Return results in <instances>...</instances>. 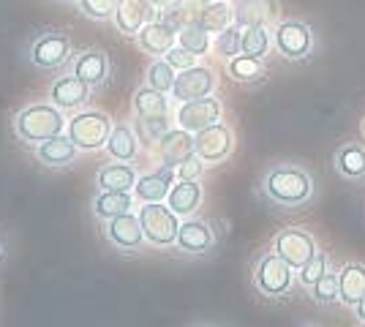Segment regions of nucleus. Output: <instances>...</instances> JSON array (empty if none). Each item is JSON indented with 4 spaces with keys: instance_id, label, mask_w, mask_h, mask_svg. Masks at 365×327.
Listing matches in <instances>:
<instances>
[{
    "instance_id": "f704fd0d",
    "label": "nucleus",
    "mask_w": 365,
    "mask_h": 327,
    "mask_svg": "<svg viewBox=\"0 0 365 327\" xmlns=\"http://www.w3.org/2000/svg\"><path fill=\"white\" fill-rule=\"evenodd\" d=\"M327 270H330V256H327L324 251H317V254H314V256H311V259L297 270V281L303 284L305 289H311V286H314V284H317Z\"/></svg>"
},
{
    "instance_id": "de8ad7c7",
    "label": "nucleus",
    "mask_w": 365,
    "mask_h": 327,
    "mask_svg": "<svg viewBox=\"0 0 365 327\" xmlns=\"http://www.w3.org/2000/svg\"><path fill=\"white\" fill-rule=\"evenodd\" d=\"M71 3H74V0H71Z\"/></svg>"
},
{
    "instance_id": "f8f14e48",
    "label": "nucleus",
    "mask_w": 365,
    "mask_h": 327,
    "mask_svg": "<svg viewBox=\"0 0 365 327\" xmlns=\"http://www.w3.org/2000/svg\"><path fill=\"white\" fill-rule=\"evenodd\" d=\"M155 153L161 158L164 167L178 170L180 164H185L188 158L197 156V145H194V134L185 131V128H169L161 140L155 142Z\"/></svg>"
},
{
    "instance_id": "c03bdc74",
    "label": "nucleus",
    "mask_w": 365,
    "mask_h": 327,
    "mask_svg": "<svg viewBox=\"0 0 365 327\" xmlns=\"http://www.w3.org/2000/svg\"><path fill=\"white\" fill-rule=\"evenodd\" d=\"M300 327H322V325H314V322H305V325H300Z\"/></svg>"
},
{
    "instance_id": "5701e85b",
    "label": "nucleus",
    "mask_w": 365,
    "mask_h": 327,
    "mask_svg": "<svg viewBox=\"0 0 365 327\" xmlns=\"http://www.w3.org/2000/svg\"><path fill=\"white\" fill-rule=\"evenodd\" d=\"M139 137L134 134V128L128 123H115L112 128V134H109L107 140V153L115 161H123V164H131V161H137L139 156Z\"/></svg>"
},
{
    "instance_id": "37998d69",
    "label": "nucleus",
    "mask_w": 365,
    "mask_h": 327,
    "mask_svg": "<svg viewBox=\"0 0 365 327\" xmlns=\"http://www.w3.org/2000/svg\"><path fill=\"white\" fill-rule=\"evenodd\" d=\"M172 3H175V0H150V6L155 9V11H164V9L172 6Z\"/></svg>"
},
{
    "instance_id": "c756f323",
    "label": "nucleus",
    "mask_w": 365,
    "mask_h": 327,
    "mask_svg": "<svg viewBox=\"0 0 365 327\" xmlns=\"http://www.w3.org/2000/svg\"><path fill=\"white\" fill-rule=\"evenodd\" d=\"M178 44L182 49H188L191 55L202 58V55H207L213 49V33L205 31V25L199 19H188L180 31H178Z\"/></svg>"
},
{
    "instance_id": "39448f33",
    "label": "nucleus",
    "mask_w": 365,
    "mask_h": 327,
    "mask_svg": "<svg viewBox=\"0 0 365 327\" xmlns=\"http://www.w3.org/2000/svg\"><path fill=\"white\" fill-rule=\"evenodd\" d=\"M139 221L145 229V240L155 249H169L178 243L180 216L167 202H145L139 207Z\"/></svg>"
},
{
    "instance_id": "2eb2a0df",
    "label": "nucleus",
    "mask_w": 365,
    "mask_h": 327,
    "mask_svg": "<svg viewBox=\"0 0 365 327\" xmlns=\"http://www.w3.org/2000/svg\"><path fill=\"white\" fill-rule=\"evenodd\" d=\"M155 9L150 6V0H118V11H115V28L118 33L128 36V38H137L139 31L155 19Z\"/></svg>"
},
{
    "instance_id": "c85d7f7f",
    "label": "nucleus",
    "mask_w": 365,
    "mask_h": 327,
    "mask_svg": "<svg viewBox=\"0 0 365 327\" xmlns=\"http://www.w3.org/2000/svg\"><path fill=\"white\" fill-rule=\"evenodd\" d=\"M227 74H229V79L237 82V85H257V82L264 79L267 68H264V61L240 52V55H235L232 61H227Z\"/></svg>"
},
{
    "instance_id": "79ce46f5",
    "label": "nucleus",
    "mask_w": 365,
    "mask_h": 327,
    "mask_svg": "<svg viewBox=\"0 0 365 327\" xmlns=\"http://www.w3.org/2000/svg\"><path fill=\"white\" fill-rule=\"evenodd\" d=\"M354 313H357V319H360V325H365V297L354 306Z\"/></svg>"
},
{
    "instance_id": "7ed1b4c3",
    "label": "nucleus",
    "mask_w": 365,
    "mask_h": 327,
    "mask_svg": "<svg viewBox=\"0 0 365 327\" xmlns=\"http://www.w3.org/2000/svg\"><path fill=\"white\" fill-rule=\"evenodd\" d=\"M112 128H115V123H112V118H109L107 112H101V109H82V112H76L74 118L68 120L66 134L71 137V142L79 150L93 153V150L107 147Z\"/></svg>"
},
{
    "instance_id": "f03ea898",
    "label": "nucleus",
    "mask_w": 365,
    "mask_h": 327,
    "mask_svg": "<svg viewBox=\"0 0 365 327\" xmlns=\"http://www.w3.org/2000/svg\"><path fill=\"white\" fill-rule=\"evenodd\" d=\"M68 120L63 118V109L49 104H31V107L19 109L14 118L16 137L28 145H41V142L52 140L66 134Z\"/></svg>"
},
{
    "instance_id": "0eeeda50",
    "label": "nucleus",
    "mask_w": 365,
    "mask_h": 327,
    "mask_svg": "<svg viewBox=\"0 0 365 327\" xmlns=\"http://www.w3.org/2000/svg\"><path fill=\"white\" fill-rule=\"evenodd\" d=\"M71 52H74V44H71V36L68 33L46 31L31 44V63L36 68L55 71V68H61V66H66V63L74 58Z\"/></svg>"
},
{
    "instance_id": "7c9ffc66",
    "label": "nucleus",
    "mask_w": 365,
    "mask_h": 327,
    "mask_svg": "<svg viewBox=\"0 0 365 327\" xmlns=\"http://www.w3.org/2000/svg\"><path fill=\"white\" fill-rule=\"evenodd\" d=\"M197 19L205 25V31L218 36V33H224L227 28L235 25V6H232V0H213L210 6H205L199 11Z\"/></svg>"
},
{
    "instance_id": "09e8293b",
    "label": "nucleus",
    "mask_w": 365,
    "mask_h": 327,
    "mask_svg": "<svg viewBox=\"0 0 365 327\" xmlns=\"http://www.w3.org/2000/svg\"><path fill=\"white\" fill-rule=\"evenodd\" d=\"M363 327H365V325H363Z\"/></svg>"
},
{
    "instance_id": "6e6552de",
    "label": "nucleus",
    "mask_w": 365,
    "mask_h": 327,
    "mask_svg": "<svg viewBox=\"0 0 365 327\" xmlns=\"http://www.w3.org/2000/svg\"><path fill=\"white\" fill-rule=\"evenodd\" d=\"M194 145H197V156L207 167H215V164H224L232 156V150H235V131L227 123H213L194 134Z\"/></svg>"
},
{
    "instance_id": "4468645a",
    "label": "nucleus",
    "mask_w": 365,
    "mask_h": 327,
    "mask_svg": "<svg viewBox=\"0 0 365 327\" xmlns=\"http://www.w3.org/2000/svg\"><path fill=\"white\" fill-rule=\"evenodd\" d=\"M104 234H107V240L115 249L128 251V254L142 251V246H145V229H142L139 216H134V213H123L118 218H109L107 227H104Z\"/></svg>"
},
{
    "instance_id": "6ab92c4d",
    "label": "nucleus",
    "mask_w": 365,
    "mask_h": 327,
    "mask_svg": "<svg viewBox=\"0 0 365 327\" xmlns=\"http://www.w3.org/2000/svg\"><path fill=\"white\" fill-rule=\"evenodd\" d=\"M91 93L93 88L88 82H82L79 77L74 74H66V77H58L52 82V90H49V98H52V104L61 109H82L88 101H91Z\"/></svg>"
},
{
    "instance_id": "4be33fe9",
    "label": "nucleus",
    "mask_w": 365,
    "mask_h": 327,
    "mask_svg": "<svg viewBox=\"0 0 365 327\" xmlns=\"http://www.w3.org/2000/svg\"><path fill=\"white\" fill-rule=\"evenodd\" d=\"M205 199V191L199 180H178L167 197V204L180 218H191L199 210V204Z\"/></svg>"
},
{
    "instance_id": "9d476101",
    "label": "nucleus",
    "mask_w": 365,
    "mask_h": 327,
    "mask_svg": "<svg viewBox=\"0 0 365 327\" xmlns=\"http://www.w3.org/2000/svg\"><path fill=\"white\" fill-rule=\"evenodd\" d=\"M215 85H218V77L210 66H194V68H185V71H178V79H175V88H172V98L175 101H194V98H207L213 95Z\"/></svg>"
},
{
    "instance_id": "cd10ccee",
    "label": "nucleus",
    "mask_w": 365,
    "mask_h": 327,
    "mask_svg": "<svg viewBox=\"0 0 365 327\" xmlns=\"http://www.w3.org/2000/svg\"><path fill=\"white\" fill-rule=\"evenodd\" d=\"M134 191H101V194H96V199H93V213L96 218H118L123 213H131V207H134Z\"/></svg>"
},
{
    "instance_id": "412c9836",
    "label": "nucleus",
    "mask_w": 365,
    "mask_h": 327,
    "mask_svg": "<svg viewBox=\"0 0 365 327\" xmlns=\"http://www.w3.org/2000/svg\"><path fill=\"white\" fill-rule=\"evenodd\" d=\"M36 156L38 161L49 167V170H63L68 164H74L76 156H79V147H76L68 134H61V137H52V140L36 145Z\"/></svg>"
},
{
    "instance_id": "423d86ee",
    "label": "nucleus",
    "mask_w": 365,
    "mask_h": 327,
    "mask_svg": "<svg viewBox=\"0 0 365 327\" xmlns=\"http://www.w3.org/2000/svg\"><path fill=\"white\" fill-rule=\"evenodd\" d=\"M273 47L287 61H308L314 52V31L303 19H284L273 31Z\"/></svg>"
},
{
    "instance_id": "ea45409f",
    "label": "nucleus",
    "mask_w": 365,
    "mask_h": 327,
    "mask_svg": "<svg viewBox=\"0 0 365 327\" xmlns=\"http://www.w3.org/2000/svg\"><path fill=\"white\" fill-rule=\"evenodd\" d=\"M205 161L199 156H194V158H188L185 164H180L178 167V180H199L202 177V172H205Z\"/></svg>"
},
{
    "instance_id": "bb28decb",
    "label": "nucleus",
    "mask_w": 365,
    "mask_h": 327,
    "mask_svg": "<svg viewBox=\"0 0 365 327\" xmlns=\"http://www.w3.org/2000/svg\"><path fill=\"white\" fill-rule=\"evenodd\" d=\"M335 170L346 180H360L365 177V145L360 142H346L335 150Z\"/></svg>"
},
{
    "instance_id": "f257e3e1",
    "label": "nucleus",
    "mask_w": 365,
    "mask_h": 327,
    "mask_svg": "<svg viewBox=\"0 0 365 327\" xmlns=\"http://www.w3.org/2000/svg\"><path fill=\"white\" fill-rule=\"evenodd\" d=\"M262 194L278 207H303L314 199V177L297 164H275L262 177Z\"/></svg>"
},
{
    "instance_id": "aec40b11",
    "label": "nucleus",
    "mask_w": 365,
    "mask_h": 327,
    "mask_svg": "<svg viewBox=\"0 0 365 327\" xmlns=\"http://www.w3.org/2000/svg\"><path fill=\"white\" fill-rule=\"evenodd\" d=\"M180 251L185 254H207L215 246V232L207 221H199V218H182L180 221V232H178V243Z\"/></svg>"
},
{
    "instance_id": "1a4fd4ad",
    "label": "nucleus",
    "mask_w": 365,
    "mask_h": 327,
    "mask_svg": "<svg viewBox=\"0 0 365 327\" xmlns=\"http://www.w3.org/2000/svg\"><path fill=\"white\" fill-rule=\"evenodd\" d=\"M273 251L278 256H284L294 270H300L319 251V246H317V240H314L311 232H305L300 227H287V229H281V232L275 234Z\"/></svg>"
},
{
    "instance_id": "a18cd8bd",
    "label": "nucleus",
    "mask_w": 365,
    "mask_h": 327,
    "mask_svg": "<svg viewBox=\"0 0 365 327\" xmlns=\"http://www.w3.org/2000/svg\"><path fill=\"white\" fill-rule=\"evenodd\" d=\"M360 128H363V137H365V118H363V125H360Z\"/></svg>"
},
{
    "instance_id": "c9c22d12",
    "label": "nucleus",
    "mask_w": 365,
    "mask_h": 327,
    "mask_svg": "<svg viewBox=\"0 0 365 327\" xmlns=\"http://www.w3.org/2000/svg\"><path fill=\"white\" fill-rule=\"evenodd\" d=\"M240 44H243V31L237 25H232V28H227V31L218 33L213 38L215 55L224 58V61H232L235 55H240Z\"/></svg>"
},
{
    "instance_id": "393cba45",
    "label": "nucleus",
    "mask_w": 365,
    "mask_h": 327,
    "mask_svg": "<svg viewBox=\"0 0 365 327\" xmlns=\"http://www.w3.org/2000/svg\"><path fill=\"white\" fill-rule=\"evenodd\" d=\"M137 180V170L123 164V161L107 164V167H101V170L96 172V186L101 188V191H134Z\"/></svg>"
},
{
    "instance_id": "473e14b6",
    "label": "nucleus",
    "mask_w": 365,
    "mask_h": 327,
    "mask_svg": "<svg viewBox=\"0 0 365 327\" xmlns=\"http://www.w3.org/2000/svg\"><path fill=\"white\" fill-rule=\"evenodd\" d=\"M175 79H178V71L169 66L167 58H155L145 71V85L153 90H161V93H172Z\"/></svg>"
},
{
    "instance_id": "ddd939ff",
    "label": "nucleus",
    "mask_w": 365,
    "mask_h": 327,
    "mask_svg": "<svg viewBox=\"0 0 365 327\" xmlns=\"http://www.w3.org/2000/svg\"><path fill=\"white\" fill-rule=\"evenodd\" d=\"M235 6V25L245 28H270L281 16L278 0H232Z\"/></svg>"
},
{
    "instance_id": "a878e982",
    "label": "nucleus",
    "mask_w": 365,
    "mask_h": 327,
    "mask_svg": "<svg viewBox=\"0 0 365 327\" xmlns=\"http://www.w3.org/2000/svg\"><path fill=\"white\" fill-rule=\"evenodd\" d=\"M338 279H341V303L354 308L365 297V265L363 262H346L338 270Z\"/></svg>"
},
{
    "instance_id": "dca6fc26",
    "label": "nucleus",
    "mask_w": 365,
    "mask_h": 327,
    "mask_svg": "<svg viewBox=\"0 0 365 327\" xmlns=\"http://www.w3.org/2000/svg\"><path fill=\"white\" fill-rule=\"evenodd\" d=\"M175 44H178V28L164 22V19L148 22L137 36V47L153 58H164Z\"/></svg>"
},
{
    "instance_id": "e433bc0d",
    "label": "nucleus",
    "mask_w": 365,
    "mask_h": 327,
    "mask_svg": "<svg viewBox=\"0 0 365 327\" xmlns=\"http://www.w3.org/2000/svg\"><path fill=\"white\" fill-rule=\"evenodd\" d=\"M76 6H79V14L93 22L115 19V11H118V0H76Z\"/></svg>"
},
{
    "instance_id": "4c0bfd02",
    "label": "nucleus",
    "mask_w": 365,
    "mask_h": 327,
    "mask_svg": "<svg viewBox=\"0 0 365 327\" xmlns=\"http://www.w3.org/2000/svg\"><path fill=\"white\" fill-rule=\"evenodd\" d=\"M169 131L167 118H153V120H139V140L158 142Z\"/></svg>"
},
{
    "instance_id": "a211bd4d",
    "label": "nucleus",
    "mask_w": 365,
    "mask_h": 327,
    "mask_svg": "<svg viewBox=\"0 0 365 327\" xmlns=\"http://www.w3.org/2000/svg\"><path fill=\"white\" fill-rule=\"evenodd\" d=\"M178 183V170L172 167H161V170H153L148 175H142L134 186V197L139 202H167L169 191Z\"/></svg>"
},
{
    "instance_id": "58836bf2",
    "label": "nucleus",
    "mask_w": 365,
    "mask_h": 327,
    "mask_svg": "<svg viewBox=\"0 0 365 327\" xmlns=\"http://www.w3.org/2000/svg\"><path fill=\"white\" fill-rule=\"evenodd\" d=\"M164 58H167V63L172 66V68H175V71H185V68H194V66H197V61H199L197 55H191V52H188V49H182L180 44H175V47L169 49Z\"/></svg>"
},
{
    "instance_id": "49530a36",
    "label": "nucleus",
    "mask_w": 365,
    "mask_h": 327,
    "mask_svg": "<svg viewBox=\"0 0 365 327\" xmlns=\"http://www.w3.org/2000/svg\"><path fill=\"white\" fill-rule=\"evenodd\" d=\"M0 256H3V243H0Z\"/></svg>"
},
{
    "instance_id": "b1692460",
    "label": "nucleus",
    "mask_w": 365,
    "mask_h": 327,
    "mask_svg": "<svg viewBox=\"0 0 365 327\" xmlns=\"http://www.w3.org/2000/svg\"><path fill=\"white\" fill-rule=\"evenodd\" d=\"M131 109L139 120H153V118H169V93L153 90V88H139L131 98Z\"/></svg>"
},
{
    "instance_id": "f3484780",
    "label": "nucleus",
    "mask_w": 365,
    "mask_h": 327,
    "mask_svg": "<svg viewBox=\"0 0 365 327\" xmlns=\"http://www.w3.org/2000/svg\"><path fill=\"white\" fill-rule=\"evenodd\" d=\"M71 74L79 77L82 82H88L91 88H101L109 79V58L104 49L91 47L82 49L79 55H74V63H71Z\"/></svg>"
},
{
    "instance_id": "72a5a7b5",
    "label": "nucleus",
    "mask_w": 365,
    "mask_h": 327,
    "mask_svg": "<svg viewBox=\"0 0 365 327\" xmlns=\"http://www.w3.org/2000/svg\"><path fill=\"white\" fill-rule=\"evenodd\" d=\"M311 295L319 306H330L341 300V279H338V270H327L314 286H311Z\"/></svg>"
},
{
    "instance_id": "a19ab883",
    "label": "nucleus",
    "mask_w": 365,
    "mask_h": 327,
    "mask_svg": "<svg viewBox=\"0 0 365 327\" xmlns=\"http://www.w3.org/2000/svg\"><path fill=\"white\" fill-rule=\"evenodd\" d=\"M210 3H213V0H185V6H188V11H191V16H194V19L199 16V11H202V9H205V6H210Z\"/></svg>"
},
{
    "instance_id": "2f4dec72",
    "label": "nucleus",
    "mask_w": 365,
    "mask_h": 327,
    "mask_svg": "<svg viewBox=\"0 0 365 327\" xmlns=\"http://www.w3.org/2000/svg\"><path fill=\"white\" fill-rule=\"evenodd\" d=\"M270 49H273V31H270V28H245L243 44H240V52H243V55H251V58L264 61Z\"/></svg>"
},
{
    "instance_id": "9b49d317",
    "label": "nucleus",
    "mask_w": 365,
    "mask_h": 327,
    "mask_svg": "<svg viewBox=\"0 0 365 327\" xmlns=\"http://www.w3.org/2000/svg\"><path fill=\"white\" fill-rule=\"evenodd\" d=\"M221 115H224V107L221 101L207 95V98H194V101H182L178 107V125L197 134L202 128L213 123H221Z\"/></svg>"
},
{
    "instance_id": "20e7f679",
    "label": "nucleus",
    "mask_w": 365,
    "mask_h": 327,
    "mask_svg": "<svg viewBox=\"0 0 365 327\" xmlns=\"http://www.w3.org/2000/svg\"><path fill=\"white\" fill-rule=\"evenodd\" d=\"M294 279H297L294 267L275 251H267L254 265V286L262 297H270V300L287 297L294 289Z\"/></svg>"
}]
</instances>
